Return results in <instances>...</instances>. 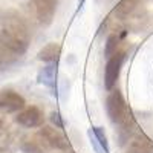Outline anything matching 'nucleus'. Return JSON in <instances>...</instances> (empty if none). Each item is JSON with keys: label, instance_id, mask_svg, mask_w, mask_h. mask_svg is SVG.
<instances>
[{"label": "nucleus", "instance_id": "10", "mask_svg": "<svg viewBox=\"0 0 153 153\" xmlns=\"http://www.w3.org/2000/svg\"><path fill=\"white\" fill-rule=\"evenodd\" d=\"M141 3H143V0H121L117 5V8L112 11V17H115V20H124Z\"/></svg>", "mask_w": 153, "mask_h": 153}, {"label": "nucleus", "instance_id": "14", "mask_svg": "<svg viewBox=\"0 0 153 153\" xmlns=\"http://www.w3.org/2000/svg\"><path fill=\"white\" fill-rule=\"evenodd\" d=\"M123 37H124V34H118V32H113L112 35H109L107 42H106V48H104V54L107 58H110L112 55H115L121 51Z\"/></svg>", "mask_w": 153, "mask_h": 153}, {"label": "nucleus", "instance_id": "15", "mask_svg": "<svg viewBox=\"0 0 153 153\" xmlns=\"http://www.w3.org/2000/svg\"><path fill=\"white\" fill-rule=\"evenodd\" d=\"M92 133L95 135L97 141L101 147V150H103L104 153H109L110 149H109V141H107V136H106V132L103 127H92Z\"/></svg>", "mask_w": 153, "mask_h": 153}, {"label": "nucleus", "instance_id": "7", "mask_svg": "<svg viewBox=\"0 0 153 153\" xmlns=\"http://www.w3.org/2000/svg\"><path fill=\"white\" fill-rule=\"evenodd\" d=\"M124 153H153V141L143 132H136L130 135Z\"/></svg>", "mask_w": 153, "mask_h": 153}, {"label": "nucleus", "instance_id": "6", "mask_svg": "<svg viewBox=\"0 0 153 153\" xmlns=\"http://www.w3.org/2000/svg\"><path fill=\"white\" fill-rule=\"evenodd\" d=\"M26 106L25 98L14 92V91H2L0 92V110H3L6 113H14L20 112Z\"/></svg>", "mask_w": 153, "mask_h": 153}, {"label": "nucleus", "instance_id": "13", "mask_svg": "<svg viewBox=\"0 0 153 153\" xmlns=\"http://www.w3.org/2000/svg\"><path fill=\"white\" fill-rule=\"evenodd\" d=\"M40 83H43L45 86L54 89L55 86V78H57V63H48V66L43 68V71L38 75Z\"/></svg>", "mask_w": 153, "mask_h": 153}, {"label": "nucleus", "instance_id": "4", "mask_svg": "<svg viewBox=\"0 0 153 153\" xmlns=\"http://www.w3.org/2000/svg\"><path fill=\"white\" fill-rule=\"evenodd\" d=\"M38 133L42 135V138L49 146V149H57V150H68L69 149L68 138L65 136V133H63L61 129H58V127L42 126V129L38 130Z\"/></svg>", "mask_w": 153, "mask_h": 153}, {"label": "nucleus", "instance_id": "1", "mask_svg": "<svg viewBox=\"0 0 153 153\" xmlns=\"http://www.w3.org/2000/svg\"><path fill=\"white\" fill-rule=\"evenodd\" d=\"M2 35L20 55L26 52L31 42V32L25 19L16 11H6L2 16Z\"/></svg>", "mask_w": 153, "mask_h": 153}, {"label": "nucleus", "instance_id": "17", "mask_svg": "<svg viewBox=\"0 0 153 153\" xmlns=\"http://www.w3.org/2000/svg\"><path fill=\"white\" fill-rule=\"evenodd\" d=\"M2 127H3V121H2V118H0V130H2Z\"/></svg>", "mask_w": 153, "mask_h": 153}, {"label": "nucleus", "instance_id": "5", "mask_svg": "<svg viewBox=\"0 0 153 153\" xmlns=\"http://www.w3.org/2000/svg\"><path fill=\"white\" fill-rule=\"evenodd\" d=\"M16 123L26 127V129H34V127H42L43 126V112L37 106L25 107L20 110L16 117Z\"/></svg>", "mask_w": 153, "mask_h": 153}, {"label": "nucleus", "instance_id": "2", "mask_svg": "<svg viewBox=\"0 0 153 153\" xmlns=\"http://www.w3.org/2000/svg\"><path fill=\"white\" fill-rule=\"evenodd\" d=\"M106 110L110 121L120 127V130L127 132L132 135L133 129H136V123L133 118V113L130 106L127 104L124 95L118 89H112L107 100H106Z\"/></svg>", "mask_w": 153, "mask_h": 153}, {"label": "nucleus", "instance_id": "9", "mask_svg": "<svg viewBox=\"0 0 153 153\" xmlns=\"http://www.w3.org/2000/svg\"><path fill=\"white\" fill-rule=\"evenodd\" d=\"M58 0H34L37 19L42 25H49L54 19Z\"/></svg>", "mask_w": 153, "mask_h": 153}, {"label": "nucleus", "instance_id": "3", "mask_svg": "<svg viewBox=\"0 0 153 153\" xmlns=\"http://www.w3.org/2000/svg\"><path fill=\"white\" fill-rule=\"evenodd\" d=\"M124 60H126V52L123 49L115 55H112L110 58H107L106 69H104V86L107 91H112L115 87V84H117L121 69H123V65H124Z\"/></svg>", "mask_w": 153, "mask_h": 153}, {"label": "nucleus", "instance_id": "8", "mask_svg": "<svg viewBox=\"0 0 153 153\" xmlns=\"http://www.w3.org/2000/svg\"><path fill=\"white\" fill-rule=\"evenodd\" d=\"M20 57L22 55L6 42V38L0 32V71H6L12 65H16Z\"/></svg>", "mask_w": 153, "mask_h": 153}, {"label": "nucleus", "instance_id": "16", "mask_svg": "<svg viewBox=\"0 0 153 153\" xmlns=\"http://www.w3.org/2000/svg\"><path fill=\"white\" fill-rule=\"evenodd\" d=\"M51 121L55 124V127H58V129H63V121H61V118H60V113H58V112H52V113H51Z\"/></svg>", "mask_w": 153, "mask_h": 153}, {"label": "nucleus", "instance_id": "11", "mask_svg": "<svg viewBox=\"0 0 153 153\" xmlns=\"http://www.w3.org/2000/svg\"><path fill=\"white\" fill-rule=\"evenodd\" d=\"M22 149L25 153H45L49 146L45 143V139L42 138L40 133H37L31 138H26L22 144Z\"/></svg>", "mask_w": 153, "mask_h": 153}, {"label": "nucleus", "instance_id": "12", "mask_svg": "<svg viewBox=\"0 0 153 153\" xmlns=\"http://www.w3.org/2000/svg\"><path fill=\"white\" fill-rule=\"evenodd\" d=\"M60 54H61V46L58 43H49L40 49L38 60H42L45 63H57L60 58Z\"/></svg>", "mask_w": 153, "mask_h": 153}]
</instances>
